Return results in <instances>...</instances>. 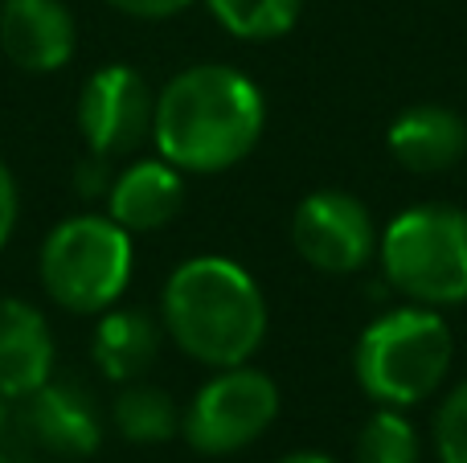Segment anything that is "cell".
Returning a JSON list of instances; mask_svg holds the SVG:
<instances>
[{
	"label": "cell",
	"mask_w": 467,
	"mask_h": 463,
	"mask_svg": "<svg viewBox=\"0 0 467 463\" xmlns=\"http://www.w3.org/2000/svg\"><path fill=\"white\" fill-rule=\"evenodd\" d=\"M455 357V336L439 308L402 304L369 320L357 336L353 374L378 406L410 410L443 386Z\"/></svg>",
	"instance_id": "3"
},
{
	"label": "cell",
	"mask_w": 467,
	"mask_h": 463,
	"mask_svg": "<svg viewBox=\"0 0 467 463\" xmlns=\"http://www.w3.org/2000/svg\"><path fill=\"white\" fill-rule=\"evenodd\" d=\"M422 439L414 423L394 406H378L357 435V463H419Z\"/></svg>",
	"instance_id": "17"
},
{
	"label": "cell",
	"mask_w": 467,
	"mask_h": 463,
	"mask_svg": "<svg viewBox=\"0 0 467 463\" xmlns=\"http://www.w3.org/2000/svg\"><path fill=\"white\" fill-rule=\"evenodd\" d=\"M161 333L164 324H156L144 308H107L99 312L90 357L111 382H140L161 357Z\"/></svg>",
	"instance_id": "14"
},
{
	"label": "cell",
	"mask_w": 467,
	"mask_h": 463,
	"mask_svg": "<svg viewBox=\"0 0 467 463\" xmlns=\"http://www.w3.org/2000/svg\"><path fill=\"white\" fill-rule=\"evenodd\" d=\"M378 226L361 197L345 189H316L291 218L296 254L320 275H357L378 254Z\"/></svg>",
	"instance_id": "7"
},
{
	"label": "cell",
	"mask_w": 467,
	"mask_h": 463,
	"mask_svg": "<svg viewBox=\"0 0 467 463\" xmlns=\"http://www.w3.org/2000/svg\"><path fill=\"white\" fill-rule=\"evenodd\" d=\"M181 205H185V172L172 169L164 156L131 160L123 172H115L107 189V213L128 234H152L169 226Z\"/></svg>",
	"instance_id": "12"
},
{
	"label": "cell",
	"mask_w": 467,
	"mask_h": 463,
	"mask_svg": "<svg viewBox=\"0 0 467 463\" xmlns=\"http://www.w3.org/2000/svg\"><path fill=\"white\" fill-rule=\"evenodd\" d=\"M210 16L242 41H275L296 29L304 0H205Z\"/></svg>",
	"instance_id": "16"
},
{
	"label": "cell",
	"mask_w": 467,
	"mask_h": 463,
	"mask_svg": "<svg viewBox=\"0 0 467 463\" xmlns=\"http://www.w3.org/2000/svg\"><path fill=\"white\" fill-rule=\"evenodd\" d=\"M279 463H337V459L324 456V451H291V456H283Z\"/></svg>",
	"instance_id": "21"
},
{
	"label": "cell",
	"mask_w": 467,
	"mask_h": 463,
	"mask_svg": "<svg viewBox=\"0 0 467 463\" xmlns=\"http://www.w3.org/2000/svg\"><path fill=\"white\" fill-rule=\"evenodd\" d=\"M16 427L29 439V448H37L49 459H87L103 443V415H99L90 390L78 382L49 377L46 386L25 394Z\"/></svg>",
	"instance_id": "9"
},
{
	"label": "cell",
	"mask_w": 467,
	"mask_h": 463,
	"mask_svg": "<svg viewBox=\"0 0 467 463\" xmlns=\"http://www.w3.org/2000/svg\"><path fill=\"white\" fill-rule=\"evenodd\" d=\"M389 287L422 308L467 300V213L455 205H410L378 238Z\"/></svg>",
	"instance_id": "5"
},
{
	"label": "cell",
	"mask_w": 467,
	"mask_h": 463,
	"mask_svg": "<svg viewBox=\"0 0 467 463\" xmlns=\"http://www.w3.org/2000/svg\"><path fill=\"white\" fill-rule=\"evenodd\" d=\"M78 25L62 0H0V54L25 74H54L74 57Z\"/></svg>",
	"instance_id": "10"
},
{
	"label": "cell",
	"mask_w": 467,
	"mask_h": 463,
	"mask_svg": "<svg viewBox=\"0 0 467 463\" xmlns=\"http://www.w3.org/2000/svg\"><path fill=\"white\" fill-rule=\"evenodd\" d=\"M136 246L111 213H74L46 234L37 275L46 295L74 316L115 308L131 283Z\"/></svg>",
	"instance_id": "4"
},
{
	"label": "cell",
	"mask_w": 467,
	"mask_h": 463,
	"mask_svg": "<svg viewBox=\"0 0 467 463\" xmlns=\"http://www.w3.org/2000/svg\"><path fill=\"white\" fill-rule=\"evenodd\" d=\"M152 87L128 62L99 66L95 74H87L78 90V131L90 156H103V160L128 156L144 139H152Z\"/></svg>",
	"instance_id": "8"
},
{
	"label": "cell",
	"mask_w": 467,
	"mask_h": 463,
	"mask_svg": "<svg viewBox=\"0 0 467 463\" xmlns=\"http://www.w3.org/2000/svg\"><path fill=\"white\" fill-rule=\"evenodd\" d=\"M5 427H8V398L0 394V435H5Z\"/></svg>",
	"instance_id": "22"
},
{
	"label": "cell",
	"mask_w": 467,
	"mask_h": 463,
	"mask_svg": "<svg viewBox=\"0 0 467 463\" xmlns=\"http://www.w3.org/2000/svg\"><path fill=\"white\" fill-rule=\"evenodd\" d=\"M0 463H16V459H13V456H5V451H0Z\"/></svg>",
	"instance_id": "23"
},
{
	"label": "cell",
	"mask_w": 467,
	"mask_h": 463,
	"mask_svg": "<svg viewBox=\"0 0 467 463\" xmlns=\"http://www.w3.org/2000/svg\"><path fill=\"white\" fill-rule=\"evenodd\" d=\"M266 128V98L254 78L226 62H202L172 74L156 95V156L181 172L213 177L242 164Z\"/></svg>",
	"instance_id": "1"
},
{
	"label": "cell",
	"mask_w": 467,
	"mask_h": 463,
	"mask_svg": "<svg viewBox=\"0 0 467 463\" xmlns=\"http://www.w3.org/2000/svg\"><path fill=\"white\" fill-rule=\"evenodd\" d=\"M386 148L406 172L435 177L467 156V119L443 103H414L389 123Z\"/></svg>",
	"instance_id": "11"
},
{
	"label": "cell",
	"mask_w": 467,
	"mask_h": 463,
	"mask_svg": "<svg viewBox=\"0 0 467 463\" xmlns=\"http://www.w3.org/2000/svg\"><path fill=\"white\" fill-rule=\"evenodd\" d=\"M111 427L136 448H156L181 435V406L161 386L128 382L111 402Z\"/></svg>",
	"instance_id": "15"
},
{
	"label": "cell",
	"mask_w": 467,
	"mask_h": 463,
	"mask_svg": "<svg viewBox=\"0 0 467 463\" xmlns=\"http://www.w3.org/2000/svg\"><path fill=\"white\" fill-rule=\"evenodd\" d=\"M439 463H467V382H460L435 410Z\"/></svg>",
	"instance_id": "18"
},
{
	"label": "cell",
	"mask_w": 467,
	"mask_h": 463,
	"mask_svg": "<svg viewBox=\"0 0 467 463\" xmlns=\"http://www.w3.org/2000/svg\"><path fill=\"white\" fill-rule=\"evenodd\" d=\"M161 324L197 365H250L266 341L263 287L226 254H197L181 262L164 283Z\"/></svg>",
	"instance_id": "2"
},
{
	"label": "cell",
	"mask_w": 467,
	"mask_h": 463,
	"mask_svg": "<svg viewBox=\"0 0 467 463\" xmlns=\"http://www.w3.org/2000/svg\"><path fill=\"white\" fill-rule=\"evenodd\" d=\"M54 377V336L29 300L0 295V394L21 402Z\"/></svg>",
	"instance_id": "13"
},
{
	"label": "cell",
	"mask_w": 467,
	"mask_h": 463,
	"mask_svg": "<svg viewBox=\"0 0 467 463\" xmlns=\"http://www.w3.org/2000/svg\"><path fill=\"white\" fill-rule=\"evenodd\" d=\"M115 13L136 16V21H169V16L185 13L193 0H107Z\"/></svg>",
	"instance_id": "19"
},
{
	"label": "cell",
	"mask_w": 467,
	"mask_h": 463,
	"mask_svg": "<svg viewBox=\"0 0 467 463\" xmlns=\"http://www.w3.org/2000/svg\"><path fill=\"white\" fill-rule=\"evenodd\" d=\"M279 418V386L254 365L213 369L181 410V435L197 456H234L258 443Z\"/></svg>",
	"instance_id": "6"
},
{
	"label": "cell",
	"mask_w": 467,
	"mask_h": 463,
	"mask_svg": "<svg viewBox=\"0 0 467 463\" xmlns=\"http://www.w3.org/2000/svg\"><path fill=\"white\" fill-rule=\"evenodd\" d=\"M16 213H21L16 180H13V172L5 169V160H0V251L8 246V238H13V230H16Z\"/></svg>",
	"instance_id": "20"
}]
</instances>
